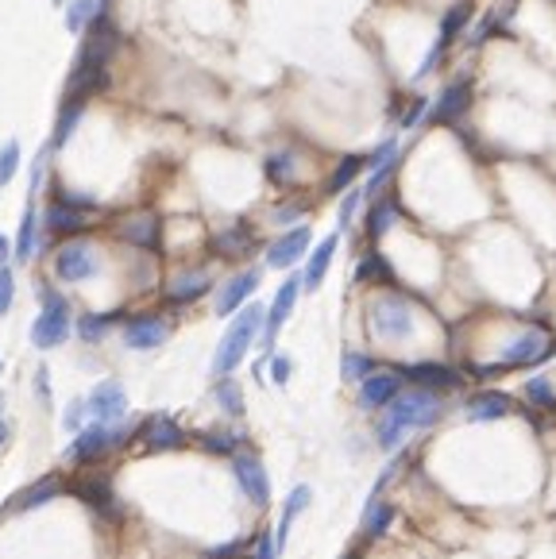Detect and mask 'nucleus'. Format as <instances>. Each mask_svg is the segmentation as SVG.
<instances>
[{
	"mask_svg": "<svg viewBox=\"0 0 556 559\" xmlns=\"http://www.w3.org/2000/svg\"><path fill=\"white\" fill-rule=\"evenodd\" d=\"M46 228L51 231H58V236H70V231H81L86 228V213L81 208H74V205H51L46 208Z\"/></svg>",
	"mask_w": 556,
	"mask_h": 559,
	"instance_id": "nucleus-31",
	"label": "nucleus"
},
{
	"mask_svg": "<svg viewBox=\"0 0 556 559\" xmlns=\"http://www.w3.org/2000/svg\"><path fill=\"white\" fill-rule=\"evenodd\" d=\"M402 220V205H398V197L394 193H379V197H371L367 201V220H364V228H367V239L371 243H379L387 231L394 228Z\"/></svg>",
	"mask_w": 556,
	"mask_h": 559,
	"instance_id": "nucleus-19",
	"label": "nucleus"
},
{
	"mask_svg": "<svg viewBox=\"0 0 556 559\" xmlns=\"http://www.w3.org/2000/svg\"><path fill=\"white\" fill-rule=\"evenodd\" d=\"M4 440H8V428H4V421H0V448H4Z\"/></svg>",
	"mask_w": 556,
	"mask_h": 559,
	"instance_id": "nucleus-51",
	"label": "nucleus"
},
{
	"mask_svg": "<svg viewBox=\"0 0 556 559\" xmlns=\"http://www.w3.org/2000/svg\"><path fill=\"white\" fill-rule=\"evenodd\" d=\"M251 243H255V236H251L248 224H232L225 231H217V236L208 239V247H213L220 259H240V255L251 251Z\"/></svg>",
	"mask_w": 556,
	"mask_h": 559,
	"instance_id": "nucleus-26",
	"label": "nucleus"
},
{
	"mask_svg": "<svg viewBox=\"0 0 556 559\" xmlns=\"http://www.w3.org/2000/svg\"><path fill=\"white\" fill-rule=\"evenodd\" d=\"M217 401H220V409H225L228 417H243V390H240V382L232 378V375H225L217 382Z\"/></svg>",
	"mask_w": 556,
	"mask_h": 559,
	"instance_id": "nucleus-36",
	"label": "nucleus"
},
{
	"mask_svg": "<svg viewBox=\"0 0 556 559\" xmlns=\"http://www.w3.org/2000/svg\"><path fill=\"white\" fill-rule=\"evenodd\" d=\"M16 170H20V143L16 139H8L4 150H0V185H8L12 178H16Z\"/></svg>",
	"mask_w": 556,
	"mask_h": 559,
	"instance_id": "nucleus-41",
	"label": "nucleus"
},
{
	"mask_svg": "<svg viewBox=\"0 0 556 559\" xmlns=\"http://www.w3.org/2000/svg\"><path fill=\"white\" fill-rule=\"evenodd\" d=\"M526 401H529V405H537V409H552V405H556L552 382H549V378H541V375H533V378L526 382Z\"/></svg>",
	"mask_w": 556,
	"mask_h": 559,
	"instance_id": "nucleus-38",
	"label": "nucleus"
},
{
	"mask_svg": "<svg viewBox=\"0 0 556 559\" xmlns=\"http://www.w3.org/2000/svg\"><path fill=\"white\" fill-rule=\"evenodd\" d=\"M74 494H78V498H86V506L101 509L104 517H116V514H120V509H116V498H112V486L104 482V479H89V482H78V486H74Z\"/></svg>",
	"mask_w": 556,
	"mask_h": 559,
	"instance_id": "nucleus-28",
	"label": "nucleus"
},
{
	"mask_svg": "<svg viewBox=\"0 0 556 559\" xmlns=\"http://www.w3.org/2000/svg\"><path fill=\"white\" fill-rule=\"evenodd\" d=\"M475 23V0H452L445 8V16L437 20V43L452 51L460 35H468V28Z\"/></svg>",
	"mask_w": 556,
	"mask_h": 559,
	"instance_id": "nucleus-18",
	"label": "nucleus"
},
{
	"mask_svg": "<svg viewBox=\"0 0 556 559\" xmlns=\"http://www.w3.org/2000/svg\"><path fill=\"white\" fill-rule=\"evenodd\" d=\"M116 51H120V31H116V23L109 16H97L86 28V39L78 46V58L74 66H86V69H109Z\"/></svg>",
	"mask_w": 556,
	"mask_h": 559,
	"instance_id": "nucleus-6",
	"label": "nucleus"
},
{
	"mask_svg": "<svg viewBox=\"0 0 556 559\" xmlns=\"http://www.w3.org/2000/svg\"><path fill=\"white\" fill-rule=\"evenodd\" d=\"M243 548V540H232V544H225V548H213V552H208L205 559H232V555H236Z\"/></svg>",
	"mask_w": 556,
	"mask_h": 559,
	"instance_id": "nucleus-48",
	"label": "nucleus"
},
{
	"mask_svg": "<svg viewBox=\"0 0 556 559\" xmlns=\"http://www.w3.org/2000/svg\"><path fill=\"white\" fill-rule=\"evenodd\" d=\"M309 239H313L309 224L286 228L278 239L266 243V266H271V271H290V266H298L309 255Z\"/></svg>",
	"mask_w": 556,
	"mask_h": 559,
	"instance_id": "nucleus-8",
	"label": "nucleus"
},
{
	"mask_svg": "<svg viewBox=\"0 0 556 559\" xmlns=\"http://www.w3.org/2000/svg\"><path fill=\"white\" fill-rule=\"evenodd\" d=\"M167 336H170V324L155 317V312H143V317H132L124 324V344L132 352H155V347L167 344Z\"/></svg>",
	"mask_w": 556,
	"mask_h": 559,
	"instance_id": "nucleus-13",
	"label": "nucleus"
},
{
	"mask_svg": "<svg viewBox=\"0 0 556 559\" xmlns=\"http://www.w3.org/2000/svg\"><path fill=\"white\" fill-rule=\"evenodd\" d=\"M232 471H236L240 490L251 498L255 509H266V506H271V479H266V471H263L259 459H255V456H236Z\"/></svg>",
	"mask_w": 556,
	"mask_h": 559,
	"instance_id": "nucleus-15",
	"label": "nucleus"
},
{
	"mask_svg": "<svg viewBox=\"0 0 556 559\" xmlns=\"http://www.w3.org/2000/svg\"><path fill=\"white\" fill-rule=\"evenodd\" d=\"M12 251H16V247H12V243H8V236H0V266H8Z\"/></svg>",
	"mask_w": 556,
	"mask_h": 559,
	"instance_id": "nucleus-50",
	"label": "nucleus"
},
{
	"mask_svg": "<svg viewBox=\"0 0 556 559\" xmlns=\"http://www.w3.org/2000/svg\"><path fill=\"white\" fill-rule=\"evenodd\" d=\"M367 174V155H340L336 158L332 174L324 178V193L336 197V193H348L356 185V178H364Z\"/></svg>",
	"mask_w": 556,
	"mask_h": 559,
	"instance_id": "nucleus-24",
	"label": "nucleus"
},
{
	"mask_svg": "<svg viewBox=\"0 0 556 559\" xmlns=\"http://www.w3.org/2000/svg\"><path fill=\"white\" fill-rule=\"evenodd\" d=\"M306 506H309V486H294V490H290V498H286V509H282V521H278V532H274L278 552L286 548V532H290V525H294V517H298Z\"/></svg>",
	"mask_w": 556,
	"mask_h": 559,
	"instance_id": "nucleus-32",
	"label": "nucleus"
},
{
	"mask_svg": "<svg viewBox=\"0 0 556 559\" xmlns=\"http://www.w3.org/2000/svg\"><path fill=\"white\" fill-rule=\"evenodd\" d=\"M340 370H344L348 382H364L367 375H375V359H371L367 352H344Z\"/></svg>",
	"mask_w": 556,
	"mask_h": 559,
	"instance_id": "nucleus-37",
	"label": "nucleus"
},
{
	"mask_svg": "<svg viewBox=\"0 0 556 559\" xmlns=\"http://www.w3.org/2000/svg\"><path fill=\"white\" fill-rule=\"evenodd\" d=\"M124 436H127V433H124V428H116V425H89V428H81L78 440L70 444V459L93 463V459L109 456L112 448H120Z\"/></svg>",
	"mask_w": 556,
	"mask_h": 559,
	"instance_id": "nucleus-10",
	"label": "nucleus"
},
{
	"mask_svg": "<svg viewBox=\"0 0 556 559\" xmlns=\"http://www.w3.org/2000/svg\"><path fill=\"white\" fill-rule=\"evenodd\" d=\"M81 112H86V101H70L62 97V109H58V120H54V135H51V150L66 147V139L74 135V127L81 120Z\"/></svg>",
	"mask_w": 556,
	"mask_h": 559,
	"instance_id": "nucleus-30",
	"label": "nucleus"
},
{
	"mask_svg": "<svg viewBox=\"0 0 556 559\" xmlns=\"http://www.w3.org/2000/svg\"><path fill=\"white\" fill-rule=\"evenodd\" d=\"M236 444H240V436H232V433H205L201 436V448L213 451V456H232Z\"/></svg>",
	"mask_w": 556,
	"mask_h": 559,
	"instance_id": "nucleus-42",
	"label": "nucleus"
},
{
	"mask_svg": "<svg viewBox=\"0 0 556 559\" xmlns=\"http://www.w3.org/2000/svg\"><path fill=\"white\" fill-rule=\"evenodd\" d=\"M259 271L255 266H248V271H240V274H232L225 286H220V294H217V317H236V312L248 305L251 301V294L259 289Z\"/></svg>",
	"mask_w": 556,
	"mask_h": 559,
	"instance_id": "nucleus-12",
	"label": "nucleus"
},
{
	"mask_svg": "<svg viewBox=\"0 0 556 559\" xmlns=\"http://www.w3.org/2000/svg\"><path fill=\"white\" fill-rule=\"evenodd\" d=\"M12 297H16V278H12L8 266H0V317L12 309Z\"/></svg>",
	"mask_w": 556,
	"mask_h": 559,
	"instance_id": "nucleus-44",
	"label": "nucleus"
},
{
	"mask_svg": "<svg viewBox=\"0 0 556 559\" xmlns=\"http://www.w3.org/2000/svg\"><path fill=\"white\" fill-rule=\"evenodd\" d=\"M274 555H278V540H271V532H263L255 540V559H274Z\"/></svg>",
	"mask_w": 556,
	"mask_h": 559,
	"instance_id": "nucleus-46",
	"label": "nucleus"
},
{
	"mask_svg": "<svg viewBox=\"0 0 556 559\" xmlns=\"http://www.w3.org/2000/svg\"><path fill=\"white\" fill-rule=\"evenodd\" d=\"M405 382H413V386H421V390H433V393H445V390H456L463 386V375L456 367H448V363H433V359H425V363H402V367H394Z\"/></svg>",
	"mask_w": 556,
	"mask_h": 559,
	"instance_id": "nucleus-9",
	"label": "nucleus"
},
{
	"mask_svg": "<svg viewBox=\"0 0 556 559\" xmlns=\"http://www.w3.org/2000/svg\"><path fill=\"white\" fill-rule=\"evenodd\" d=\"M263 320H266V312H263V305H243L236 317H232V324H228V332L220 336V344H217V355H213V375L217 378H225V375H232L243 359H248V352H251V344L263 336Z\"/></svg>",
	"mask_w": 556,
	"mask_h": 559,
	"instance_id": "nucleus-2",
	"label": "nucleus"
},
{
	"mask_svg": "<svg viewBox=\"0 0 556 559\" xmlns=\"http://www.w3.org/2000/svg\"><path fill=\"white\" fill-rule=\"evenodd\" d=\"M390 521H394V506L390 502H367L364 506V532H367L371 540L387 537Z\"/></svg>",
	"mask_w": 556,
	"mask_h": 559,
	"instance_id": "nucleus-34",
	"label": "nucleus"
},
{
	"mask_svg": "<svg viewBox=\"0 0 556 559\" xmlns=\"http://www.w3.org/2000/svg\"><path fill=\"white\" fill-rule=\"evenodd\" d=\"M120 239L132 243V247L155 251L159 247V216L155 213H139L132 220H124V224H120Z\"/></svg>",
	"mask_w": 556,
	"mask_h": 559,
	"instance_id": "nucleus-25",
	"label": "nucleus"
},
{
	"mask_svg": "<svg viewBox=\"0 0 556 559\" xmlns=\"http://www.w3.org/2000/svg\"><path fill=\"white\" fill-rule=\"evenodd\" d=\"M54 4H66V0H54Z\"/></svg>",
	"mask_w": 556,
	"mask_h": 559,
	"instance_id": "nucleus-52",
	"label": "nucleus"
},
{
	"mask_svg": "<svg viewBox=\"0 0 556 559\" xmlns=\"http://www.w3.org/2000/svg\"><path fill=\"white\" fill-rule=\"evenodd\" d=\"M139 440H143L147 451H174L185 444V433L178 428V421L167 413H155L151 421L143 425V433H139Z\"/></svg>",
	"mask_w": 556,
	"mask_h": 559,
	"instance_id": "nucleus-21",
	"label": "nucleus"
},
{
	"mask_svg": "<svg viewBox=\"0 0 556 559\" xmlns=\"http://www.w3.org/2000/svg\"><path fill=\"white\" fill-rule=\"evenodd\" d=\"M367 197H364V185H352V190L344 193V201H340V213H336V220H340V228L352 224V216H356V208L364 205Z\"/></svg>",
	"mask_w": 556,
	"mask_h": 559,
	"instance_id": "nucleus-43",
	"label": "nucleus"
},
{
	"mask_svg": "<svg viewBox=\"0 0 556 559\" xmlns=\"http://www.w3.org/2000/svg\"><path fill=\"white\" fill-rule=\"evenodd\" d=\"M70 328H74L70 301L51 294V289H43V309H39V317H35V324H31V344L39 347V352H51V347L66 344Z\"/></svg>",
	"mask_w": 556,
	"mask_h": 559,
	"instance_id": "nucleus-5",
	"label": "nucleus"
},
{
	"mask_svg": "<svg viewBox=\"0 0 556 559\" xmlns=\"http://www.w3.org/2000/svg\"><path fill=\"white\" fill-rule=\"evenodd\" d=\"M402 375L398 370H375V375H367L359 382V405L364 409H387V405L402 393Z\"/></svg>",
	"mask_w": 556,
	"mask_h": 559,
	"instance_id": "nucleus-16",
	"label": "nucleus"
},
{
	"mask_svg": "<svg viewBox=\"0 0 556 559\" xmlns=\"http://www.w3.org/2000/svg\"><path fill=\"white\" fill-rule=\"evenodd\" d=\"M556 355V340L544 328H521L514 340L503 347L498 370H514V367H537L544 359Z\"/></svg>",
	"mask_w": 556,
	"mask_h": 559,
	"instance_id": "nucleus-7",
	"label": "nucleus"
},
{
	"mask_svg": "<svg viewBox=\"0 0 556 559\" xmlns=\"http://www.w3.org/2000/svg\"><path fill=\"white\" fill-rule=\"evenodd\" d=\"M356 282H379V286H394V266L390 259H382V255L371 247L364 259L356 263Z\"/></svg>",
	"mask_w": 556,
	"mask_h": 559,
	"instance_id": "nucleus-29",
	"label": "nucleus"
},
{
	"mask_svg": "<svg viewBox=\"0 0 556 559\" xmlns=\"http://www.w3.org/2000/svg\"><path fill=\"white\" fill-rule=\"evenodd\" d=\"M440 413H445V401H440V393L421 390V386L402 390L398 398H394V401L387 405V409H382L379 425H375L379 448H382V451L402 448V440H405V436L417 433V428L437 425V421H440Z\"/></svg>",
	"mask_w": 556,
	"mask_h": 559,
	"instance_id": "nucleus-1",
	"label": "nucleus"
},
{
	"mask_svg": "<svg viewBox=\"0 0 556 559\" xmlns=\"http://www.w3.org/2000/svg\"><path fill=\"white\" fill-rule=\"evenodd\" d=\"M298 294H301V278H286V282L278 286V294H274V301H271V309H266V320H263V344H266V352H271L274 336L282 332V324L290 320V312H294Z\"/></svg>",
	"mask_w": 556,
	"mask_h": 559,
	"instance_id": "nucleus-17",
	"label": "nucleus"
},
{
	"mask_svg": "<svg viewBox=\"0 0 556 559\" xmlns=\"http://www.w3.org/2000/svg\"><path fill=\"white\" fill-rule=\"evenodd\" d=\"M35 255V208H28L20 220V236H16V259L28 263Z\"/></svg>",
	"mask_w": 556,
	"mask_h": 559,
	"instance_id": "nucleus-39",
	"label": "nucleus"
},
{
	"mask_svg": "<svg viewBox=\"0 0 556 559\" xmlns=\"http://www.w3.org/2000/svg\"><path fill=\"white\" fill-rule=\"evenodd\" d=\"M86 413H89V409H86V401H74V405L66 409L62 425H66V428H81V417H86Z\"/></svg>",
	"mask_w": 556,
	"mask_h": 559,
	"instance_id": "nucleus-47",
	"label": "nucleus"
},
{
	"mask_svg": "<svg viewBox=\"0 0 556 559\" xmlns=\"http://www.w3.org/2000/svg\"><path fill=\"white\" fill-rule=\"evenodd\" d=\"M97 16H104V0H70L66 4V28L70 31H86Z\"/></svg>",
	"mask_w": 556,
	"mask_h": 559,
	"instance_id": "nucleus-33",
	"label": "nucleus"
},
{
	"mask_svg": "<svg viewBox=\"0 0 556 559\" xmlns=\"http://www.w3.org/2000/svg\"><path fill=\"white\" fill-rule=\"evenodd\" d=\"M86 409L93 417V425H116L127 413V393H124L120 382H112V378L109 382H97L93 393L86 398Z\"/></svg>",
	"mask_w": 556,
	"mask_h": 559,
	"instance_id": "nucleus-11",
	"label": "nucleus"
},
{
	"mask_svg": "<svg viewBox=\"0 0 556 559\" xmlns=\"http://www.w3.org/2000/svg\"><path fill=\"white\" fill-rule=\"evenodd\" d=\"M471 104H475V81L471 74H460V77H452L445 89L433 97V109H429V124H437V127H460L463 120L471 116Z\"/></svg>",
	"mask_w": 556,
	"mask_h": 559,
	"instance_id": "nucleus-4",
	"label": "nucleus"
},
{
	"mask_svg": "<svg viewBox=\"0 0 556 559\" xmlns=\"http://www.w3.org/2000/svg\"><path fill=\"white\" fill-rule=\"evenodd\" d=\"M116 324V312H86V317L78 320V336L86 344H97V340H104L109 336V328Z\"/></svg>",
	"mask_w": 556,
	"mask_h": 559,
	"instance_id": "nucleus-35",
	"label": "nucleus"
},
{
	"mask_svg": "<svg viewBox=\"0 0 556 559\" xmlns=\"http://www.w3.org/2000/svg\"><path fill=\"white\" fill-rule=\"evenodd\" d=\"M271 378H274V386H286V378H290V359L286 355H271Z\"/></svg>",
	"mask_w": 556,
	"mask_h": 559,
	"instance_id": "nucleus-45",
	"label": "nucleus"
},
{
	"mask_svg": "<svg viewBox=\"0 0 556 559\" xmlns=\"http://www.w3.org/2000/svg\"><path fill=\"white\" fill-rule=\"evenodd\" d=\"M367 317H371L375 340H382V344H405L413 336V305H410V297L394 294V289H382V294L371 301Z\"/></svg>",
	"mask_w": 556,
	"mask_h": 559,
	"instance_id": "nucleus-3",
	"label": "nucleus"
},
{
	"mask_svg": "<svg viewBox=\"0 0 556 559\" xmlns=\"http://www.w3.org/2000/svg\"><path fill=\"white\" fill-rule=\"evenodd\" d=\"M263 174H266V182H274V185H294L298 182V150L274 147L263 162Z\"/></svg>",
	"mask_w": 556,
	"mask_h": 559,
	"instance_id": "nucleus-27",
	"label": "nucleus"
},
{
	"mask_svg": "<svg viewBox=\"0 0 556 559\" xmlns=\"http://www.w3.org/2000/svg\"><path fill=\"white\" fill-rule=\"evenodd\" d=\"M298 216H301V208H298V205H282V208L274 213L278 224H290V220H298Z\"/></svg>",
	"mask_w": 556,
	"mask_h": 559,
	"instance_id": "nucleus-49",
	"label": "nucleus"
},
{
	"mask_svg": "<svg viewBox=\"0 0 556 559\" xmlns=\"http://www.w3.org/2000/svg\"><path fill=\"white\" fill-rule=\"evenodd\" d=\"M97 271V255H93L89 243H66V247H58L54 255V274L62 278V282H86Z\"/></svg>",
	"mask_w": 556,
	"mask_h": 559,
	"instance_id": "nucleus-14",
	"label": "nucleus"
},
{
	"mask_svg": "<svg viewBox=\"0 0 556 559\" xmlns=\"http://www.w3.org/2000/svg\"><path fill=\"white\" fill-rule=\"evenodd\" d=\"M208 289H213V274L208 271H178L167 286V297L174 301V305H190V301L205 297Z\"/></svg>",
	"mask_w": 556,
	"mask_h": 559,
	"instance_id": "nucleus-23",
	"label": "nucleus"
},
{
	"mask_svg": "<svg viewBox=\"0 0 556 559\" xmlns=\"http://www.w3.org/2000/svg\"><path fill=\"white\" fill-rule=\"evenodd\" d=\"M62 490V486H58L54 479H46V482H39V486H31L28 494H20L16 498V509H35V506H43V502H51V498Z\"/></svg>",
	"mask_w": 556,
	"mask_h": 559,
	"instance_id": "nucleus-40",
	"label": "nucleus"
},
{
	"mask_svg": "<svg viewBox=\"0 0 556 559\" xmlns=\"http://www.w3.org/2000/svg\"><path fill=\"white\" fill-rule=\"evenodd\" d=\"M336 247H340V231H332V236H324L317 247L306 255V271H301V289H317L324 282V274H329V266L336 259Z\"/></svg>",
	"mask_w": 556,
	"mask_h": 559,
	"instance_id": "nucleus-20",
	"label": "nucleus"
},
{
	"mask_svg": "<svg viewBox=\"0 0 556 559\" xmlns=\"http://www.w3.org/2000/svg\"><path fill=\"white\" fill-rule=\"evenodd\" d=\"M463 413H468V421H503L514 413V401L503 390H479L463 401Z\"/></svg>",
	"mask_w": 556,
	"mask_h": 559,
	"instance_id": "nucleus-22",
	"label": "nucleus"
}]
</instances>
